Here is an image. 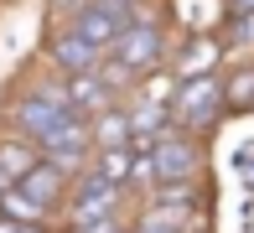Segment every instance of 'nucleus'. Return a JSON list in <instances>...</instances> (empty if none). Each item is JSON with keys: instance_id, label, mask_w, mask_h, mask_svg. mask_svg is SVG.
<instances>
[{"instance_id": "obj_1", "label": "nucleus", "mask_w": 254, "mask_h": 233, "mask_svg": "<svg viewBox=\"0 0 254 233\" xmlns=\"http://www.w3.org/2000/svg\"><path fill=\"white\" fill-rule=\"evenodd\" d=\"M0 114H5V124L16 135H26L31 145H37L63 114H73V109H67L63 73H57V67H52V73H26L16 88H10V99L0 104Z\"/></svg>"}, {"instance_id": "obj_2", "label": "nucleus", "mask_w": 254, "mask_h": 233, "mask_svg": "<svg viewBox=\"0 0 254 233\" xmlns=\"http://www.w3.org/2000/svg\"><path fill=\"white\" fill-rule=\"evenodd\" d=\"M166 114H171V130H182V135H197L207 140L218 130V124L228 119V99H223V73H202V78H182L177 93H171V104H166Z\"/></svg>"}, {"instance_id": "obj_3", "label": "nucleus", "mask_w": 254, "mask_h": 233, "mask_svg": "<svg viewBox=\"0 0 254 233\" xmlns=\"http://www.w3.org/2000/svg\"><path fill=\"white\" fill-rule=\"evenodd\" d=\"M125 207H130V186H120V181L99 176V171H94V161H88V166L73 176V186H67L63 218H67V228H78V223H94V218L125 213Z\"/></svg>"}, {"instance_id": "obj_4", "label": "nucleus", "mask_w": 254, "mask_h": 233, "mask_svg": "<svg viewBox=\"0 0 254 233\" xmlns=\"http://www.w3.org/2000/svg\"><path fill=\"white\" fill-rule=\"evenodd\" d=\"M109 52L120 57V62H130L135 73H151V67L171 62V37H166V26H161L156 16H135L130 26L109 42Z\"/></svg>"}, {"instance_id": "obj_5", "label": "nucleus", "mask_w": 254, "mask_h": 233, "mask_svg": "<svg viewBox=\"0 0 254 233\" xmlns=\"http://www.w3.org/2000/svg\"><path fill=\"white\" fill-rule=\"evenodd\" d=\"M151 156H156V171H161V181H202V166H207V150H202V140L197 135H182V130H166L151 145Z\"/></svg>"}, {"instance_id": "obj_6", "label": "nucleus", "mask_w": 254, "mask_h": 233, "mask_svg": "<svg viewBox=\"0 0 254 233\" xmlns=\"http://www.w3.org/2000/svg\"><path fill=\"white\" fill-rule=\"evenodd\" d=\"M109 52V47H99V42H88L83 31H73V26H57L52 37H47V62L57 67V73H88V67H99V57Z\"/></svg>"}, {"instance_id": "obj_7", "label": "nucleus", "mask_w": 254, "mask_h": 233, "mask_svg": "<svg viewBox=\"0 0 254 233\" xmlns=\"http://www.w3.org/2000/svg\"><path fill=\"white\" fill-rule=\"evenodd\" d=\"M228 57V42L223 31H197V37H187L177 47V57H171V73L177 78H202V73H218Z\"/></svg>"}, {"instance_id": "obj_8", "label": "nucleus", "mask_w": 254, "mask_h": 233, "mask_svg": "<svg viewBox=\"0 0 254 233\" xmlns=\"http://www.w3.org/2000/svg\"><path fill=\"white\" fill-rule=\"evenodd\" d=\"M16 186H21V192H31V197H37V202L57 218V213H63V202H67V186H73V176H67V171H57L52 161H42V156H37V166H31Z\"/></svg>"}, {"instance_id": "obj_9", "label": "nucleus", "mask_w": 254, "mask_h": 233, "mask_svg": "<svg viewBox=\"0 0 254 233\" xmlns=\"http://www.w3.org/2000/svg\"><path fill=\"white\" fill-rule=\"evenodd\" d=\"M63 88H67V109L83 114V119H88V114H99V109H109V104H120V93L104 83L94 67H88V73H67Z\"/></svg>"}, {"instance_id": "obj_10", "label": "nucleus", "mask_w": 254, "mask_h": 233, "mask_svg": "<svg viewBox=\"0 0 254 233\" xmlns=\"http://www.w3.org/2000/svg\"><path fill=\"white\" fill-rule=\"evenodd\" d=\"M67 26H73V31H83V37H88V42H99V47H109V42L125 31V26H120V21H114L104 5H94V0H73V16H67Z\"/></svg>"}, {"instance_id": "obj_11", "label": "nucleus", "mask_w": 254, "mask_h": 233, "mask_svg": "<svg viewBox=\"0 0 254 233\" xmlns=\"http://www.w3.org/2000/svg\"><path fill=\"white\" fill-rule=\"evenodd\" d=\"M88 140H94V150L130 145V109H125V99L109 104V109H99V114H88Z\"/></svg>"}, {"instance_id": "obj_12", "label": "nucleus", "mask_w": 254, "mask_h": 233, "mask_svg": "<svg viewBox=\"0 0 254 233\" xmlns=\"http://www.w3.org/2000/svg\"><path fill=\"white\" fill-rule=\"evenodd\" d=\"M37 156H42V150L31 145L26 135H16V130H5V135H0V171H5L10 181H21V176H26V171L37 166Z\"/></svg>"}, {"instance_id": "obj_13", "label": "nucleus", "mask_w": 254, "mask_h": 233, "mask_svg": "<svg viewBox=\"0 0 254 233\" xmlns=\"http://www.w3.org/2000/svg\"><path fill=\"white\" fill-rule=\"evenodd\" d=\"M0 213H5L10 223H52V213H47V207H42L31 192H21L16 181H10L5 192H0Z\"/></svg>"}, {"instance_id": "obj_14", "label": "nucleus", "mask_w": 254, "mask_h": 233, "mask_svg": "<svg viewBox=\"0 0 254 233\" xmlns=\"http://www.w3.org/2000/svg\"><path fill=\"white\" fill-rule=\"evenodd\" d=\"M130 166H135V145H104L94 150V171L99 176H109V181H130Z\"/></svg>"}, {"instance_id": "obj_15", "label": "nucleus", "mask_w": 254, "mask_h": 233, "mask_svg": "<svg viewBox=\"0 0 254 233\" xmlns=\"http://www.w3.org/2000/svg\"><path fill=\"white\" fill-rule=\"evenodd\" d=\"M94 73H99L114 93H120V99H130V93H135V83H140V73H135L130 62H120L114 52H104V57H99V67H94Z\"/></svg>"}, {"instance_id": "obj_16", "label": "nucleus", "mask_w": 254, "mask_h": 233, "mask_svg": "<svg viewBox=\"0 0 254 233\" xmlns=\"http://www.w3.org/2000/svg\"><path fill=\"white\" fill-rule=\"evenodd\" d=\"M156 181H161V171H156V156H151V150H135L130 181H125V186H130V197H145V192H151Z\"/></svg>"}, {"instance_id": "obj_17", "label": "nucleus", "mask_w": 254, "mask_h": 233, "mask_svg": "<svg viewBox=\"0 0 254 233\" xmlns=\"http://www.w3.org/2000/svg\"><path fill=\"white\" fill-rule=\"evenodd\" d=\"M223 42H228V52H254V10H239V16H228L223 21Z\"/></svg>"}, {"instance_id": "obj_18", "label": "nucleus", "mask_w": 254, "mask_h": 233, "mask_svg": "<svg viewBox=\"0 0 254 233\" xmlns=\"http://www.w3.org/2000/svg\"><path fill=\"white\" fill-rule=\"evenodd\" d=\"M67 233H130V213H109V218H94V223H78Z\"/></svg>"}, {"instance_id": "obj_19", "label": "nucleus", "mask_w": 254, "mask_h": 233, "mask_svg": "<svg viewBox=\"0 0 254 233\" xmlns=\"http://www.w3.org/2000/svg\"><path fill=\"white\" fill-rule=\"evenodd\" d=\"M130 233H187V228H177L171 218H156V213H135L130 218Z\"/></svg>"}, {"instance_id": "obj_20", "label": "nucleus", "mask_w": 254, "mask_h": 233, "mask_svg": "<svg viewBox=\"0 0 254 233\" xmlns=\"http://www.w3.org/2000/svg\"><path fill=\"white\" fill-rule=\"evenodd\" d=\"M223 10H228V16H239V10H254V0H223Z\"/></svg>"}, {"instance_id": "obj_21", "label": "nucleus", "mask_w": 254, "mask_h": 233, "mask_svg": "<svg viewBox=\"0 0 254 233\" xmlns=\"http://www.w3.org/2000/svg\"><path fill=\"white\" fill-rule=\"evenodd\" d=\"M16 233H52V228H47V223H21Z\"/></svg>"}, {"instance_id": "obj_22", "label": "nucleus", "mask_w": 254, "mask_h": 233, "mask_svg": "<svg viewBox=\"0 0 254 233\" xmlns=\"http://www.w3.org/2000/svg\"><path fill=\"white\" fill-rule=\"evenodd\" d=\"M16 228H21V223H10V218L0 213V233H16Z\"/></svg>"}, {"instance_id": "obj_23", "label": "nucleus", "mask_w": 254, "mask_h": 233, "mask_svg": "<svg viewBox=\"0 0 254 233\" xmlns=\"http://www.w3.org/2000/svg\"><path fill=\"white\" fill-rule=\"evenodd\" d=\"M5 186H10V176H5V171H0V192H5Z\"/></svg>"}, {"instance_id": "obj_24", "label": "nucleus", "mask_w": 254, "mask_h": 233, "mask_svg": "<svg viewBox=\"0 0 254 233\" xmlns=\"http://www.w3.org/2000/svg\"><path fill=\"white\" fill-rule=\"evenodd\" d=\"M249 114H254V109H249Z\"/></svg>"}]
</instances>
